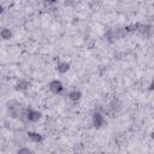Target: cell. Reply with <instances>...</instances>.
<instances>
[{"label": "cell", "instance_id": "6da1fadb", "mask_svg": "<svg viewBox=\"0 0 154 154\" xmlns=\"http://www.w3.org/2000/svg\"><path fill=\"white\" fill-rule=\"evenodd\" d=\"M91 123H93V125L95 126V128H102L103 125H105V123H106V120H105V117H103V114L100 112V111H95L94 113H93V117H91Z\"/></svg>", "mask_w": 154, "mask_h": 154}, {"label": "cell", "instance_id": "7a4b0ae2", "mask_svg": "<svg viewBox=\"0 0 154 154\" xmlns=\"http://www.w3.org/2000/svg\"><path fill=\"white\" fill-rule=\"evenodd\" d=\"M48 89L53 93V94H61L63 90H64V85L63 83L59 81V79H52L49 83H48Z\"/></svg>", "mask_w": 154, "mask_h": 154}, {"label": "cell", "instance_id": "3957f363", "mask_svg": "<svg viewBox=\"0 0 154 154\" xmlns=\"http://www.w3.org/2000/svg\"><path fill=\"white\" fill-rule=\"evenodd\" d=\"M41 112L36 111V109H31V108H28V113H26V122H30V123H36L40 120L41 118Z\"/></svg>", "mask_w": 154, "mask_h": 154}, {"label": "cell", "instance_id": "277c9868", "mask_svg": "<svg viewBox=\"0 0 154 154\" xmlns=\"http://www.w3.org/2000/svg\"><path fill=\"white\" fill-rule=\"evenodd\" d=\"M135 25H136V32L138 35L144 36V37H147V36L150 35L152 28L149 25H147V24H135Z\"/></svg>", "mask_w": 154, "mask_h": 154}, {"label": "cell", "instance_id": "5b68a950", "mask_svg": "<svg viewBox=\"0 0 154 154\" xmlns=\"http://www.w3.org/2000/svg\"><path fill=\"white\" fill-rule=\"evenodd\" d=\"M26 137H28L31 142H34V143H41V142L43 141L42 135L38 134V132H36V131H28V132H26Z\"/></svg>", "mask_w": 154, "mask_h": 154}, {"label": "cell", "instance_id": "8992f818", "mask_svg": "<svg viewBox=\"0 0 154 154\" xmlns=\"http://www.w3.org/2000/svg\"><path fill=\"white\" fill-rule=\"evenodd\" d=\"M29 85H30L29 81H26V79H19V81H17V83H16L14 87H16V90L25 91V90H28Z\"/></svg>", "mask_w": 154, "mask_h": 154}, {"label": "cell", "instance_id": "52a82bcc", "mask_svg": "<svg viewBox=\"0 0 154 154\" xmlns=\"http://www.w3.org/2000/svg\"><path fill=\"white\" fill-rule=\"evenodd\" d=\"M67 97L72 101V102H77V101H79L81 100V97H82V93L79 91V90H71L69 94H67Z\"/></svg>", "mask_w": 154, "mask_h": 154}, {"label": "cell", "instance_id": "ba28073f", "mask_svg": "<svg viewBox=\"0 0 154 154\" xmlns=\"http://www.w3.org/2000/svg\"><path fill=\"white\" fill-rule=\"evenodd\" d=\"M69 69H70V64L66 61H59L57 64V71L59 73H65L69 71Z\"/></svg>", "mask_w": 154, "mask_h": 154}, {"label": "cell", "instance_id": "9c48e42d", "mask_svg": "<svg viewBox=\"0 0 154 154\" xmlns=\"http://www.w3.org/2000/svg\"><path fill=\"white\" fill-rule=\"evenodd\" d=\"M12 31L10 30V29H7V28H4L2 30H1V32H0V36H1V38L2 40H5V41H7V40H10V38H12Z\"/></svg>", "mask_w": 154, "mask_h": 154}, {"label": "cell", "instance_id": "30bf717a", "mask_svg": "<svg viewBox=\"0 0 154 154\" xmlns=\"http://www.w3.org/2000/svg\"><path fill=\"white\" fill-rule=\"evenodd\" d=\"M17 153H18V154H30V153H31V149L23 147V148H19V149L17 150Z\"/></svg>", "mask_w": 154, "mask_h": 154}, {"label": "cell", "instance_id": "8fae6325", "mask_svg": "<svg viewBox=\"0 0 154 154\" xmlns=\"http://www.w3.org/2000/svg\"><path fill=\"white\" fill-rule=\"evenodd\" d=\"M73 4H75V0H64V5H65L66 7L73 6Z\"/></svg>", "mask_w": 154, "mask_h": 154}, {"label": "cell", "instance_id": "7c38bea8", "mask_svg": "<svg viewBox=\"0 0 154 154\" xmlns=\"http://www.w3.org/2000/svg\"><path fill=\"white\" fill-rule=\"evenodd\" d=\"M148 89H149L150 91H153V90H154V78H153V79H152V82L149 83V87H148Z\"/></svg>", "mask_w": 154, "mask_h": 154}, {"label": "cell", "instance_id": "4fadbf2b", "mask_svg": "<svg viewBox=\"0 0 154 154\" xmlns=\"http://www.w3.org/2000/svg\"><path fill=\"white\" fill-rule=\"evenodd\" d=\"M45 2H47L48 5H51V4H55L57 0H45Z\"/></svg>", "mask_w": 154, "mask_h": 154}, {"label": "cell", "instance_id": "5bb4252c", "mask_svg": "<svg viewBox=\"0 0 154 154\" xmlns=\"http://www.w3.org/2000/svg\"><path fill=\"white\" fill-rule=\"evenodd\" d=\"M150 137H152V138H153V140H154V131H153V132H152V134H150Z\"/></svg>", "mask_w": 154, "mask_h": 154}]
</instances>
